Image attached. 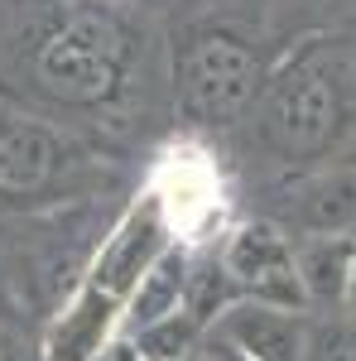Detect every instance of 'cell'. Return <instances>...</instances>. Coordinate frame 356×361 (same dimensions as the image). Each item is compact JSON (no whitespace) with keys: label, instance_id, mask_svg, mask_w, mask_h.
Returning <instances> with one entry per match:
<instances>
[{"label":"cell","instance_id":"1","mask_svg":"<svg viewBox=\"0 0 356 361\" xmlns=\"http://www.w3.org/2000/svg\"><path fill=\"white\" fill-rule=\"evenodd\" d=\"M173 222L197 226L207 212H212V173L197 164L192 154H173L164 169V197H159Z\"/></svg>","mask_w":356,"mask_h":361}]
</instances>
